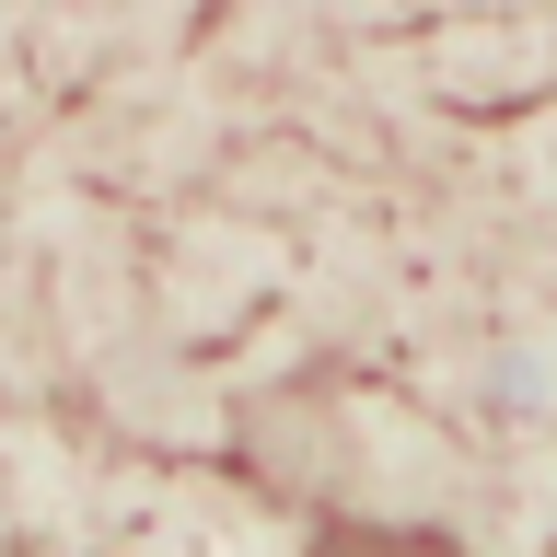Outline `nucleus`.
<instances>
[{
  "instance_id": "obj_1",
  "label": "nucleus",
  "mask_w": 557,
  "mask_h": 557,
  "mask_svg": "<svg viewBox=\"0 0 557 557\" xmlns=\"http://www.w3.org/2000/svg\"><path fill=\"white\" fill-rule=\"evenodd\" d=\"M302 557H476V546L442 522H395V511H325Z\"/></svg>"
}]
</instances>
